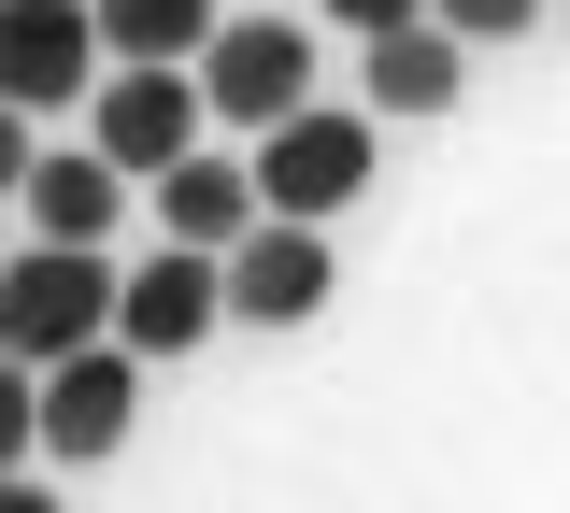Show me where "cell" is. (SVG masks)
I'll return each instance as SVG.
<instances>
[{
	"label": "cell",
	"instance_id": "obj_1",
	"mask_svg": "<svg viewBox=\"0 0 570 513\" xmlns=\"http://www.w3.org/2000/svg\"><path fill=\"white\" fill-rule=\"evenodd\" d=\"M115 314H129V272H115L100 243H29V257L0 272V328H14V357H29V371L115 343Z\"/></svg>",
	"mask_w": 570,
	"mask_h": 513
},
{
	"label": "cell",
	"instance_id": "obj_2",
	"mask_svg": "<svg viewBox=\"0 0 570 513\" xmlns=\"http://www.w3.org/2000/svg\"><path fill=\"white\" fill-rule=\"evenodd\" d=\"M200 86H214V115L257 144V129H285V115H314V29H299V14H228L214 58H200Z\"/></svg>",
	"mask_w": 570,
	"mask_h": 513
},
{
	"label": "cell",
	"instance_id": "obj_3",
	"mask_svg": "<svg viewBox=\"0 0 570 513\" xmlns=\"http://www.w3.org/2000/svg\"><path fill=\"white\" fill-rule=\"evenodd\" d=\"M257 200L272 215H343V200H371V115H343V100H314V115H285V129H257Z\"/></svg>",
	"mask_w": 570,
	"mask_h": 513
},
{
	"label": "cell",
	"instance_id": "obj_4",
	"mask_svg": "<svg viewBox=\"0 0 570 513\" xmlns=\"http://www.w3.org/2000/svg\"><path fill=\"white\" fill-rule=\"evenodd\" d=\"M200 129H214V86H200V72H171V58H142V72L100 86V157H115L129 186L186 171V157H200Z\"/></svg>",
	"mask_w": 570,
	"mask_h": 513
},
{
	"label": "cell",
	"instance_id": "obj_5",
	"mask_svg": "<svg viewBox=\"0 0 570 513\" xmlns=\"http://www.w3.org/2000/svg\"><path fill=\"white\" fill-rule=\"evenodd\" d=\"M129 428H142V343H129V328L43 371V414H29V442H43V456H71V471H86V456H115Z\"/></svg>",
	"mask_w": 570,
	"mask_h": 513
},
{
	"label": "cell",
	"instance_id": "obj_6",
	"mask_svg": "<svg viewBox=\"0 0 570 513\" xmlns=\"http://www.w3.org/2000/svg\"><path fill=\"white\" fill-rule=\"evenodd\" d=\"M100 72H115V43H100V0H0V86H14L29 115L100 100Z\"/></svg>",
	"mask_w": 570,
	"mask_h": 513
},
{
	"label": "cell",
	"instance_id": "obj_7",
	"mask_svg": "<svg viewBox=\"0 0 570 513\" xmlns=\"http://www.w3.org/2000/svg\"><path fill=\"white\" fill-rule=\"evenodd\" d=\"M228 314H243V328L328 314V228H314V215H257L243 243H228Z\"/></svg>",
	"mask_w": 570,
	"mask_h": 513
},
{
	"label": "cell",
	"instance_id": "obj_8",
	"mask_svg": "<svg viewBox=\"0 0 570 513\" xmlns=\"http://www.w3.org/2000/svg\"><path fill=\"white\" fill-rule=\"evenodd\" d=\"M214 314H228V257L157 243V257L129 272V314H115V328H129L142 357H186V343H214Z\"/></svg>",
	"mask_w": 570,
	"mask_h": 513
},
{
	"label": "cell",
	"instance_id": "obj_9",
	"mask_svg": "<svg viewBox=\"0 0 570 513\" xmlns=\"http://www.w3.org/2000/svg\"><path fill=\"white\" fill-rule=\"evenodd\" d=\"M257 215H272V200H257V157H214V144H200L186 171H157V228L200 243V257H228Z\"/></svg>",
	"mask_w": 570,
	"mask_h": 513
},
{
	"label": "cell",
	"instance_id": "obj_10",
	"mask_svg": "<svg viewBox=\"0 0 570 513\" xmlns=\"http://www.w3.org/2000/svg\"><path fill=\"white\" fill-rule=\"evenodd\" d=\"M456 43L471 29H442V14H414V29H385V43H356L371 58V115H456Z\"/></svg>",
	"mask_w": 570,
	"mask_h": 513
},
{
	"label": "cell",
	"instance_id": "obj_11",
	"mask_svg": "<svg viewBox=\"0 0 570 513\" xmlns=\"http://www.w3.org/2000/svg\"><path fill=\"white\" fill-rule=\"evenodd\" d=\"M115 186H129V171H115L100 144L29 157V186H14V200H29V243H115Z\"/></svg>",
	"mask_w": 570,
	"mask_h": 513
},
{
	"label": "cell",
	"instance_id": "obj_12",
	"mask_svg": "<svg viewBox=\"0 0 570 513\" xmlns=\"http://www.w3.org/2000/svg\"><path fill=\"white\" fill-rule=\"evenodd\" d=\"M214 0H100V43H115V72H142V58H171V72H200L214 58Z\"/></svg>",
	"mask_w": 570,
	"mask_h": 513
},
{
	"label": "cell",
	"instance_id": "obj_13",
	"mask_svg": "<svg viewBox=\"0 0 570 513\" xmlns=\"http://www.w3.org/2000/svg\"><path fill=\"white\" fill-rule=\"evenodd\" d=\"M528 14H542V0H442V29H471V43H513Z\"/></svg>",
	"mask_w": 570,
	"mask_h": 513
},
{
	"label": "cell",
	"instance_id": "obj_14",
	"mask_svg": "<svg viewBox=\"0 0 570 513\" xmlns=\"http://www.w3.org/2000/svg\"><path fill=\"white\" fill-rule=\"evenodd\" d=\"M314 14H343L356 43H385V29H414V14H442V0H314Z\"/></svg>",
	"mask_w": 570,
	"mask_h": 513
},
{
	"label": "cell",
	"instance_id": "obj_15",
	"mask_svg": "<svg viewBox=\"0 0 570 513\" xmlns=\"http://www.w3.org/2000/svg\"><path fill=\"white\" fill-rule=\"evenodd\" d=\"M0 513H58V485H0Z\"/></svg>",
	"mask_w": 570,
	"mask_h": 513
}]
</instances>
